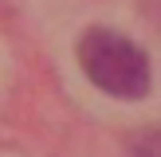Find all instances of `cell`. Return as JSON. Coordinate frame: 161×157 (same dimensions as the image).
Returning <instances> with one entry per match:
<instances>
[{"mask_svg":"<svg viewBox=\"0 0 161 157\" xmlns=\"http://www.w3.org/2000/svg\"><path fill=\"white\" fill-rule=\"evenodd\" d=\"M79 63H83L86 78L114 98H142L149 90L146 51L110 28H91L79 39Z\"/></svg>","mask_w":161,"mask_h":157,"instance_id":"6da1fadb","label":"cell"}]
</instances>
